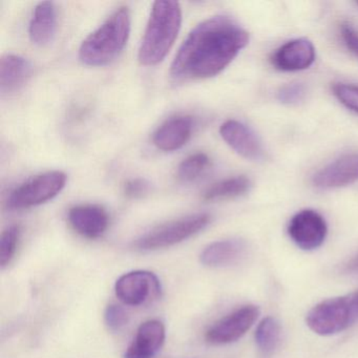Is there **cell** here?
Returning a JSON list of instances; mask_svg holds the SVG:
<instances>
[{
	"mask_svg": "<svg viewBox=\"0 0 358 358\" xmlns=\"http://www.w3.org/2000/svg\"><path fill=\"white\" fill-rule=\"evenodd\" d=\"M249 43V34L228 16L199 24L184 41L171 64L176 83L210 78L225 70Z\"/></svg>",
	"mask_w": 358,
	"mask_h": 358,
	"instance_id": "cell-1",
	"label": "cell"
},
{
	"mask_svg": "<svg viewBox=\"0 0 358 358\" xmlns=\"http://www.w3.org/2000/svg\"><path fill=\"white\" fill-rule=\"evenodd\" d=\"M182 24L177 1H156L140 45L138 59L145 66L160 64L173 48Z\"/></svg>",
	"mask_w": 358,
	"mask_h": 358,
	"instance_id": "cell-2",
	"label": "cell"
},
{
	"mask_svg": "<svg viewBox=\"0 0 358 358\" xmlns=\"http://www.w3.org/2000/svg\"><path fill=\"white\" fill-rule=\"evenodd\" d=\"M131 33V13L119 8L81 43L79 59L89 66H102L116 59L127 45Z\"/></svg>",
	"mask_w": 358,
	"mask_h": 358,
	"instance_id": "cell-3",
	"label": "cell"
},
{
	"mask_svg": "<svg viewBox=\"0 0 358 358\" xmlns=\"http://www.w3.org/2000/svg\"><path fill=\"white\" fill-rule=\"evenodd\" d=\"M357 320V293L322 301L312 308L306 316L307 326L320 336L343 332Z\"/></svg>",
	"mask_w": 358,
	"mask_h": 358,
	"instance_id": "cell-4",
	"label": "cell"
},
{
	"mask_svg": "<svg viewBox=\"0 0 358 358\" xmlns=\"http://www.w3.org/2000/svg\"><path fill=\"white\" fill-rule=\"evenodd\" d=\"M66 179V173L59 171L36 176L11 192L8 206L11 209H27L47 203L64 189Z\"/></svg>",
	"mask_w": 358,
	"mask_h": 358,
	"instance_id": "cell-5",
	"label": "cell"
},
{
	"mask_svg": "<svg viewBox=\"0 0 358 358\" xmlns=\"http://www.w3.org/2000/svg\"><path fill=\"white\" fill-rule=\"evenodd\" d=\"M210 222L206 213L188 215L176 221L159 226L136 242L141 250H157L183 242L186 238L199 234Z\"/></svg>",
	"mask_w": 358,
	"mask_h": 358,
	"instance_id": "cell-6",
	"label": "cell"
},
{
	"mask_svg": "<svg viewBox=\"0 0 358 358\" xmlns=\"http://www.w3.org/2000/svg\"><path fill=\"white\" fill-rule=\"evenodd\" d=\"M259 312L257 306L247 305L228 314L207 331V341L213 345H227L238 341L253 326Z\"/></svg>",
	"mask_w": 358,
	"mask_h": 358,
	"instance_id": "cell-7",
	"label": "cell"
},
{
	"mask_svg": "<svg viewBox=\"0 0 358 358\" xmlns=\"http://www.w3.org/2000/svg\"><path fill=\"white\" fill-rule=\"evenodd\" d=\"M160 292V280L150 271L137 270L129 272L116 282L117 296L125 305H144L156 299Z\"/></svg>",
	"mask_w": 358,
	"mask_h": 358,
	"instance_id": "cell-8",
	"label": "cell"
},
{
	"mask_svg": "<svg viewBox=\"0 0 358 358\" xmlns=\"http://www.w3.org/2000/svg\"><path fill=\"white\" fill-rule=\"evenodd\" d=\"M288 234L299 248L314 250L322 246L326 240L328 226L320 213L312 209H305L291 219Z\"/></svg>",
	"mask_w": 358,
	"mask_h": 358,
	"instance_id": "cell-9",
	"label": "cell"
},
{
	"mask_svg": "<svg viewBox=\"0 0 358 358\" xmlns=\"http://www.w3.org/2000/svg\"><path fill=\"white\" fill-rule=\"evenodd\" d=\"M220 134L224 141L243 158L250 161L265 159V150L257 136L243 123L228 120L222 124Z\"/></svg>",
	"mask_w": 358,
	"mask_h": 358,
	"instance_id": "cell-10",
	"label": "cell"
},
{
	"mask_svg": "<svg viewBox=\"0 0 358 358\" xmlns=\"http://www.w3.org/2000/svg\"><path fill=\"white\" fill-rule=\"evenodd\" d=\"M272 66L282 72L306 70L315 60V49L311 41L305 38L288 41L272 54Z\"/></svg>",
	"mask_w": 358,
	"mask_h": 358,
	"instance_id": "cell-11",
	"label": "cell"
},
{
	"mask_svg": "<svg viewBox=\"0 0 358 358\" xmlns=\"http://www.w3.org/2000/svg\"><path fill=\"white\" fill-rule=\"evenodd\" d=\"M358 181V154L341 157L313 176L314 185L324 189L343 187Z\"/></svg>",
	"mask_w": 358,
	"mask_h": 358,
	"instance_id": "cell-12",
	"label": "cell"
},
{
	"mask_svg": "<svg viewBox=\"0 0 358 358\" xmlns=\"http://www.w3.org/2000/svg\"><path fill=\"white\" fill-rule=\"evenodd\" d=\"M69 221L81 236L96 238L108 229L110 217L106 209L99 205H78L69 211Z\"/></svg>",
	"mask_w": 358,
	"mask_h": 358,
	"instance_id": "cell-13",
	"label": "cell"
},
{
	"mask_svg": "<svg viewBox=\"0 0 358 358\" xmlns=\"http://www.w3.org/2000/svg\"><path fill=\"white\" fill-rule=\"evenodd\" d=\"M194 120L189 116L173 117L165 121L154 134L152 142L163 152H173L183 148L192 137Z\"/></svg>",
	"mask_w": 358,
	"mask_h": 358,
	"instance_id": "cell-14",
	"label": "cell"
},
{
	"mask_svg": "<svg viewBox=\"0 0 358 358\" xmlns=\"http://www.w3.org/2000/svg\"><path fill=\"white\" fill-rule=\"evenodd\" d=\"M164 324L152 320L143 322L138 329L133 343L125 353V358H152L164 343Z\"/></svg>",
	"mask_w": 358,
	"mask_h": 358,
	"instance_id": "cell-15",
	"label": "cell"
},
{
	"mask_svg": "<svg viewBox=\"0 0 358 358\" xmlns=\"http://www.w3.org/2000/svg\"><path fill=\"white\" fill-rule=\"evenodd\" d=\"M57 32V11L52 1L39 3L33 12L29 27L31 41L39 47H45L54 41Z\"/></svg>",
	"mask_w": 358,
	"mask_h": 358,
	"instance_id": "cell-16",
	"label": "cell"
},
{
	"mask_svg": "<svg viewBox=\"0 0 358 358\" xmlns=\"http://www.w3.org/2000/svg\"><path fill=\"white\" fill-rule=\"evenodd\" d=\"M34 66L16 54H6L0 59V91L11 93L20 89L32 76Z\"/></svg>",
	"mask_w": 358,
	"mask_h": 358,
	"instance_id": "cell-17",
	"label": "cell"
},
{
	"mask_svg": "<svg viewBox=\"0 0 358 358\" xmlns=\"http://www.w3.org/2000/svg\"><path fill=\"white\" fill-rule=\"evenodd\" d=\"M246 244L244 241L224 240L207 246L201 255V262L209 267L231 265L244 257Z\"/></svg>",
	"mask_w": 358,
	"mask_h": 358,
	"instance_id": "cell-18",
	"label": "cell"
},
{
	"mask_svg": "<svg viewBox=\"0 0 358 358\" xmlns=\"http://www.w3.org/2000/svg\"><path fill=\"white\" fill-rule=\"evenodd\" d=\"M250 187V180L245 176L228 178L207 188L203 194V200L213 202L238 198L248 192Z\"/></svg>",
	"mask_w": 358,
	"mask_h": 358,
	"instance_id": "cell-19",
	"label": "cell"
},
{
	"mask_svg": "<svg viewBox=\"0 0 358 358\" xmlns=\"http://www.w3.org/2000/svg\"><path fill=\"white\" fill-rule=\"evenodd\" d=\"M282 334L280 322L272 316L264 318L255 332V341L263 353L269 354L278 348Z\"/></svg>",
	"mask_w": 358,
	"mask_h": 358,
	"instance_id": "cell-20",
	"label": "cell"
},
{
	"mask_svg": "<svg viewBox=\"0 0 358 358\" xmlns=\"http://www.w3.org/2000/svg\"><path fill=\"white\" fill-rule=\"evenodd\" d=\"M210 166V159L204 152H196L180 163L177 169L179 181L190 183L204 175Z\"/></svg>",
	"mask_w": 358,
	"mask_h": 358,
	"instance_id": "cell-21",
	"label": "cell"
},
{
	"mask_svg": "<svg viewBox=\"0 0 358 358\" xmlns=\"http://www.w3.org/2000/svg\"><path fill=\"white\" fill-rule=\"evenodd\" d=\"M20 236V228L18 226H11L1 234V238H0V265L1 267H6L15 255Z\"/></svg>",
	"mask_w": 358,
	"mask_h": 358,
	"instance_id": "cell-22",
	"label": "cell"
},
{
	"mask_svg": "<svg viewBox=\"0 0 358 358\" xmlns=\"http://www.w3.org/2000/svg\"><path fill=\"white\" fill-rule=\"evenodd\" d=\"M333 93L345 108L358 114V85L338 83L333 87Z\"/></svg>",
	"mask_w": 358,
	"mask_h": 358,
	"instance_id": "cell-23",
	"label": "cell"
},
{
	"mask_svg": "<svg viewBox=\"0 0 358 358\" xmlns=\"http://www.w3.org/2000/svg\"><path fill=\"white\" fill-rule=\"evenodd\" d=\"M307 89L303 83H290L278 91V99L287 106H297L305 99Z\"/></svg>",
	"mask_w": 358,
	"mask_h": 358,
	"instance_id": "cell-24",
	"label": "cell"
},
{
	"mask_svg": "<svg viewBox=\"0 0 358 358\" xmlns=\"http://www.w3.org/2000/svg\"><path fill=\"white\" fill-rule=\"evenodd\" d=\"M152 183L143 178H136L125 182L123 192L129 199H142L152 192Z\"/></svg>",
	"mask_w": 358,
	"mask_h": 358,
	"instance_id": "cell-25",
	"label": "cell"
},
{
	"mask_svg": "<svg viewBox=\"0 0 358 358\" xmlns=\"http://www.w3.org/2000/svg\"><path fill=\"white\" fill-rule=\"evenodd\" d=\"M104 318H106V324L110 330L118 331L127 324V313L122 307L113 303L106 308Z\"/></svg>",
	"mask_w": 358,
	"mask_h": 358,
	"instance_id": "cell-26",
	"label": "cell"
},
{
	"mask_svg": "<svg viewBox=\"0 0 358 358\" xmlns=\"http://www.w3.org/2000/svg\"><path fill=\"white\" fill-rule=\"evenodd\" d=\"M341 36L347 49L358 56V32L356 29L349 22H343L341 26Z\"/></svg>",
	"mask_w": 358,
	"mask_h": 358,
	"instance_id": "cell-27",
	"label": "cell"
},
{
	"mask_svg": "<svg viewBox=\"0 0 358 358\" xmlns=\"http://www.w3.org/2000/svg\"><path fill=\"white\" fill-rule=\"evenodd\" d=\"M345 270L352 273H358V257L350 261L345 266Z\"/></svg>",
	"mask_w": 358,
	"mask_h": 358,
	"instance_id": "cell-28",
	"label": "cell"
},
{
	"mask_svg": "<svg viewBox=\"0 0 358 358\" xmlns=\"http://www.w3.org/2000/svg\"><path fill=\"white\" fill-rule=\"evenodd\" d=\"M356 5H357V6H358V1H357V3H356Z\"/></svg>",
	"mask_w": 358,
	"mask_h": 358,
	"instance_id": "cell-29",
	"label": "cell"
},
{
	"mask_svg": "<svg viewBox=\"0 0 358 358\" xmlns=\"http://www.w3.org/2000/svg\"><path fill=\"white\" fill-rule=\"evenodd\" d=\"M357 295H358V293H357Z\"/></svg>",
	"mask_w": 358,
	"mask_h": 358,
	"instance_id": "cell-30",
	"label": "cell"
}]
</instances>
